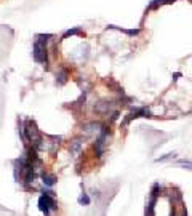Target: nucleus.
<instances>
[{"mask_svg": "<svg viewBox=\"0 0 192 216\" xmlns=\"http://www.w3.org/2000/svg\"><path fill=\"white\" fill-rule=\"evenodd\" d=\"M38 208H40L46 216L50 214V208H56V205H55V200L51 199L50 195H42L40 199H38Z\"/></svg>", "mask_w": 192, "mask_h": 216, "instance_id": "obj_1", "label": "nucleus"}, {"mask_svg": "<svg viewBox=\"0 0 192 216\" xmlns=\"http://www.w3.org/2000/svg\"><path fill=\"white\" fill-rule=\"evenodd\" d=\"M34 58L38 63H45L46 61V51H45V46L42 45V42H37L34 45Z\"/></svg>", "mask_w": 192, "mask_h": 216, "instance_id": "obj_2", "label": "nucleus"}, {"mask_svg": "<svg viewBox=\"0 0 192 216\" xmlns=\"http://www.w3.org/2000/svg\"><path fill=\"white\" fill-rule=\"evenodd\" d=\"M42 178H43V183H45L46 186H53V184L56 183V178H55L53 175H43Z\"/></svg>", "mask_w": 192, "mask_h": 216, "instance_id": "obj_3", "label": "nucleus"}, {"mask_svg": "<svg viewBox=\"0 0 192 216\" xmlns=\"http://www.w3.org/2000/svg\"><path fill=\"white\" fill-rule=\"evenodd\" d=\"M79 202L83 203V205H88V203H90V197L86 195V194H82V195L79 197Z\"/></svg>", "mask_w": 192, "mask_h": 216, "instance_id": "obj_4", "label": "nucleus"}, {"mask_svg": "<svg viewBox=\"0 0 192 216\" xmlns=\"http://www.w3.org/2000/svg\"><path fill=\"white\" fill-rule=\"evenodd\" d=\"M178 163L179 165H184L182 168H187V170L192 171V162H189V160H178Z\"/></svg>", "mask_w": 192, "mask_h": 216, "instance_id": "obj_5", "label": "nucleus"}, {"mask_svg": "<svg viewBox=\"0 0 192 216\" xmlns=\"http://www.w3.org/2000/svg\"><path fill=\"white\" fill-rule=\"evenodd\" d=\"M171 157H175V152H170V154L163 155V157H160V158H155V162H165V160H168V158H171Z\"/></svg>", "mask_w": 192, "mask_h": 216, "instance_id": "obj_6", "label": "nucleus"}, {"mask_svg": "<svg viewBox=\"0 0 192 216\" xmlns=\"http://www.w3.org/2000/svg\"><path fill=\"white\" fill-rule=\"evenodd\" d=\"M182 216H187V211H184V214H182Z\"/></svg>", "mask_w": 192, "mask_h": 216, "instance_id": "obj_7", "label": "nucleus"}]
</instances>
